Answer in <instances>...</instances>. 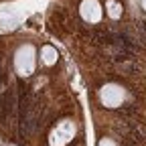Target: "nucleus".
I'll return each instance as SVG.
<instances>
[{"label":"nucleus","mask_w":146,"mask_h":146,"mask_svg":"<svg viewBox=\"0 0 146 146\" xmlns=\"http://www.w3.org/2000/svg\"><path fill=\"white\" fill-rule=\"evenodd\" d=\"M140 6L144 8V12H146V0H140Z\"/></svg>","instance_id":"8"},{"label":"nucleus","mask_w":146,"mask_h":146,"mask_svg":"<svg viewBox=\"0 0 146 146\" xmlns=\"http://www.w3.org/2000/svg\"><path fill=\"white\" fill-rule=\"evenodd\" d=\"M79 14L85 23L89 25H98L104 16V6L98 2V0H83L79 4Z\"/></svg>","instance_id":"4"},{"label":"nucleus","mask_w":146,"mask_h":146,"mask_svg":"<svg viewBox=\"0 0 146 146\" xmlns=\"http://www.w3.org/2000/svg\"><path fill=\"white\" fill-rule=\"evenodd\" d=\"M124 98H126V91L118 83H106L100 89V100H102V104L106 108H118V106H122Z\"/></svg>","instance_id":"3"},{"label":"nucleus","mask_w":146,"mask_h":146,"mask_svg":"<svg viewBox=\"0 0 146 146\" xmlns=\"http://www.w3.org/2000/svg\"><path fill=\"white\" fill-rule=\"evenodd\" d=\"M98 146H118V144H116V142H114L112 138H102Z\"/></svg>","instance_id":"7"},{"label":"nucleus","mask_w":146,"mask_h":146,"mask_svg":"<svg viewBox=\"0 0 146 146\" xmlns=\"http://www.w3.org/2000/svg\"><path fill=\"white\" fill-rule=\"evenodd\" d=\"M73 136H75V124L71 120H63L53 128V132L49 136V144L51 146H65L73 140Z\"/></svg>","instance_id":"2"},{"label":"nucleus","mask_w":146,"mask_h":146,"mask_svg":"<svg viewBox=\"0 0 146 146\" xmlns=\"http://www.w3.org/2000/svg\"><path fill=\"white\" fill-rule=\"evenodd\" d=\"M57 49L55 47H51V45H45L43 49H41V61L45 63V65H55L57 63Z\"/></svg>","instance_id":"5"},{"label":"nucleus","mask_w":146,"mask_h":146,"mask_svg":"<svg viewBox=\"0 0 146 146\" xmlns=\"http://www.w3.org/2000/svg\"><path fill=\"white\" fill-rule=\"evenodd\" d=\"M106 14L110 18H114V21H118V18L122 16V4L116 2V0H108L106 2Z\"/></svg>","instance_id":"6"},{"label":"nucleus","mask_w":146,"mask_h":146,"mask_svg":"<svg viewBox=\"0 0 146 146\" xmlns=\"http://www.w3.org/2000/svg\"><path fill=\"white\" fill-rule=\"evenodd\" d=\"M35 67H36V51L31 43L27 45H21L14 53V69L21 77H29L35 73Z\"/></svg>","instance_id":"1"}]
</instances>
